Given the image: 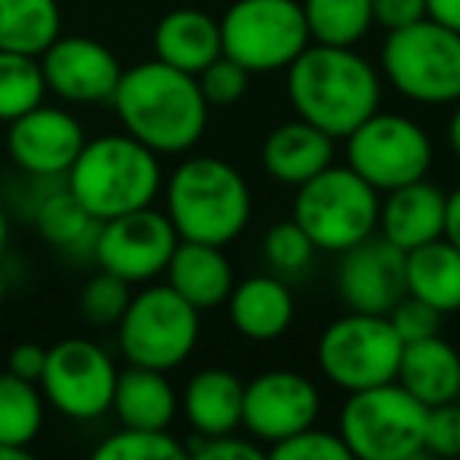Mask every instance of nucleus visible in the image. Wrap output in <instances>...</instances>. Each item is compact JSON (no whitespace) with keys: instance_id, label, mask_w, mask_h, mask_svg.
<instances>
[{"instance_id":"obj_1","label":"nucleus","mask_w":460,"mask_h":460,"mask_svg":"<svg viewBox=\"0 0 460 460\" xmlns=\"http://www.w3.org/2000/svg\"><path fill=\"white\" fill-rule=\"evenodd\" d=\"M111 104L123 133L158 155L190 152L208 127L211 108L192 73L158 58L123 70Z\"/></svg>"},{"instance_id":"obj_2","label":"nucleus","mask_w":460,"mask_h":460,"mask_svg":"<svg viewBox=\"0 0 460 460\" xmlns=\"http://www.w3.org/2000/svg\"><path fill=\"white\" fill-rule=\"evenodd\" d=\"M288 98L300 120L347 139L382 104V76L353 48L309 41L288 66Z\"/></svg>"},{"instance_id":"obj_3","label":"nucleus","mask_w":460,"mask_h":460,"mask_svg":"<svg viewBox=\"0 0 460 460\" xmlns=\"http://www.w3.org/2000/svg\"><path fill=\"white\" fill-rule=\"evenodd\" d=\"M164 215L180 240L227 246L252 217V192L234 164L215 155L186 158L164 180Z\"/></svg>"},{"instance_id":"obj_4","label":"nucleus","mask_w":460,"mask_h":460,"mask_svg":"<svg viewBox=\"0 0 460 460\" xmlns=\"http://www.w3.org/2000/svg\"><path fill=\"white\" fill-rule=\"evenodd\" d=\"M66 186L92 217L111 221L117 215L155 205L158 192L164 190V171L158 152L129 133H108L85 142L66 173Z\"/></svg>"},{"instance_id":"obj_5","label":"nucleus","mask_w":460,"mask_h":460,"mask_svg":"<svg viewBox=\"0 0 460 460\" xmlns=\"http://www.w3.org/2000/svg\"><path fill=\"white\" fill-rule=\"evenodd\" d=\"M382 192L366 183L350 164H328L322 173L296 186L294 221L309 234L315 250L347 252L376 237Z\"/></svg>"},{"instance_id":"obj_6","label":"nucleus","mask_w":460,"mask_h":460,"mask_svg":"<svg viewBox=\"0 0 460 460\" xmlns=\"http://www.w3.org/2000/svg\"><path fill=\"white\" fill-rule=\"evenodd\" d=\"M429 407L401 382L353 391L341 407V438L359 460H413L426 454Z\"/></svg>"},{"instance_id":"obj_7","label":"nucleus","mask_w":460,"mask_h":460,"mask_svg":"<svg viewBox=\"0 0 460 460\" xmlns=\"http://www.w3.org/2000/svg\"><path fill=\"white\" fill-rule=\"evenodd\" d=\"M382 73L391 89L416 104H457L460 32L429 16L391 29L382 45Z\"/></svg>"},{"instance_id":"obj_8","label":"nucleus","mask_w":460,"mask_h":460,"mask_svg":"<svg viewBox=\"0 0 460 460\" xmlns=\"http://www.w3.org/2000/svg\"><path fill=\"white\" fill-rule=\"evenodd\" d=\"M202 309L177 294L171 284H152L129 300L117 322V344L133 366L171 372L190 359L202 332Z\"/></svg>"},{"instance_id":"obj_9","label":"nucleus","mask_w":460,"mask_h":460,"mask_svg":"<svg viewBox=\"0 0 460 460\" xmlns=\"http://www.w3.org/2000/svg\"><path fill=\"white\" fill-rule=\"evenodd\" d=\"M401 353L403 341L397 338L388 315L357 309L334 319L315 344L322 376L347 394L394 382Z\"/></svg>"},{"instance_id":"obj_10","label":"nucleus","mask_w":460,"mask_h":460,"mask_svg":"<svg viewBox=\"0 0 460 460\" xmlns=\"http://www.w3.org/2000/svg\"><path fill=\"white\" fill-rule=\"evenodd\" d=\"M224 54L250 73L288 70L309 48L300 0H237L221 16Z\"/></svg>"},{"instance_id":"obj_11","label":"nucleus","mask_w":460,"mask_h":460,"mask_svg":"<svg viewBox=\"0 0 460 460\" xmlns=\"http://www.w3.org/2000/svg\"><path fill=\"white\" fill-rule=\"evenodd\" d=\"M435 148L429 133L403 114L376 111L347 136V164L378 192L429 177Z\"/></svg>"},{"instance_id":"obj_12","label":"nucleus","mask_w":460,"mask_h":460,"mask_svg":"<svg viewBox=\"0 0 460 460\" xmlns=\"http://www.w3.org/2000/svg\"><path fill=\"white\" fill-rule=\"evenodd\" d=\"M117 376L120 372L102 344L85 338H66L48 350L39 385L45 401L60 416L92 422L108 413L114 403Z\"/></svg>"},{"instance_id":"obj_13","label":"nucleus","mask_w":460,"mask_h":460,"mask_svg":"<svg viewBox=\"0 0 460 460\" xmlns=\"http://www.w3.org/2000/svg\"><path fill=\"white\" fill-rule=\"evenodd\" d=\"M177 243L180 234L171 224V217L148 205V208L102 221L92 259L123 281L146 284L164 275Z\"/></svg>"},{"instance_id":"obj_14","label":"nucleus","mask_w":460,"mask_h":460,"mask_svg":"<svg viewBox=\"0 0 460 460\" xmlns=\"http://www.w3.org/2000/svg\"><path fill=\"white\" fill-rule=\"evenodd\" d=\"M322 394L313 378L294 369H271L246 382L243 388V429L259 445H278L303 429L315 426Z\"/></svg>"},{"instance_id":"obj_15","label":"nucleus","mask_w":460,"mask_h":460,"mask_svg":"<svg viewBox=\"0 0 460 460\" xmlns=\"http://www.w3.org/2000/svg\"><path fill=\"white\" fill-rule=\"evenodd\" d=\"M85 129L70 111L39 104L16 117L7 133V152L26 177H66L85 146Z\"/></svg>"},{"instance_id":"obj_16","label":"nucleus","mask_w":460,"mask_h":460,"mask_svg":"<svg viewBox=\"0 0 460 460\" xmlns=\"http://www.w3.org/2000/svg\"><path fill=\"white\" fill-rule=\"evenodd\" d=\"M39 60L45 70L48 92L70 104L111 102L123 76L117 54L85 35H60Z\"/></svg>"},{"instance_id":"obj_17","label":"nucleus","mask_w":460,"mask_h":460,"mask_svg":"<svg viewBox=\"0 0 460 460\" xmlns=\"http://www.w3.org/2000/svg\"><path fill=\"white\" fill-rule=\"evenodd\" d=\"M341 256L338 294L347 309L388 315L407 296V252L385 237H369Z\"/></svg>"},{"instance_id":"obj_18","label":"nucleus","mask_w":460,"mask_h":460,"mask_svg":"<svg viewBox=\"0 0 460 460\" xmlns=\"http://www.w3.org/2000/svg\"><path fill=\"white\" fill-rule=\"evenodd\" d=\"M32 202H29V217L41 240L58 246L66 256H92L102 221L89 215L83 202L73 196L66 186V177H32Z\"/></svg>"},{"instance_id":"obj_19","label":"nucleus","mask_w":460,"mask_h":460,"mask_svg":"<svg viewBox=\"0 0 460 460\" xmlns=\"http://www.w3.org/2000/svg\"><path fill=\"white\" fill-rule=\"evenodd\" d=\"M445 211H447V196L422 177L416 183L397 186V190L385 192L378 230H382V237L388 243L410 252L416 246L445 237Z\"/></svg>"},{"instance_id":"obj_20","label":"nucleus","mask_w":460,"mask_h":460,"mask_svg":"<svg viewBox=\"0 0 460 460\" xmlns=\"http://www.w3.org/2000/svg\"><path fill=\"white\" fill-rule=\"evenodd\" d=\"M227 313L246 341L269 344L290 328L296 303L281 275H250L246 281L234 284L227 296Z\"/></svg>"},{"instance_id":"obj_21","label":"nucleus","mask_w":460,"mask_h":460,"mask_svg":"<svg viewBox=\"0 0 460 460\" xmlns=\"http://www.w3.org/2000/svg\"><path fill=\"white\" fill-rule=\"evenodd\" d=\"M334 139L306 120H288L269 133L262 146V167L271 180L284 186H303L334 164Z\"/></svg>"},{"instance_id":"obj_22","label":"nucleus","mask_w":460,"mask_h":460,"mask_svg":"<svg viewBox=\"0 0 460 460\" xmlns=\"http://www.w3.org/2000/svg\"><path fill=\"white\" fill-rule=\"evenodd\" d=\"M152 45H155V58L158 60L199 76L205 66L215 64L224 54L221 20H215V16L202 13V10H192V7L171 10V13L161 16L158 26H155Z\"/></svg>"},{"instance_id":"obj_23","label":"nucleus","mask_w":460,"mask_h":460,"mask_svg":"<svg viewBox=\"0 0 460 460\" xmlns=\"http://www.w3.org/2000/svg\"><path fill=\"white\" fill-rule=\"evenodd\" d=\"M164 275L167 284L196 309L221 306L234 290V269L224 256V246L196 243V240H180Z\"/></svg>"},{"instance_id":"obj_24","label":"nucleus","mask_w":460,"mask_h":460,"mask_svg":"<svg viewBox=\"0 0 460 460\" xmlns=\"http://www.w3.org/2000/svg\"><path fill=\"white\" fill-rule=\"evenodd\" d=\"M243 388L230 369H202L186 382L180 407L196 435H227L243 426Z\"/></svg>"},{"instance_id":"obj_25","label":"nucleus","mask_w":460,"mask_h":460,"mask_svg":"<svg viewBox=\"0 0 460 460\" xmlns=\"http://www.w3.org/2000/svg\"><path fill=\"white\" fill-rule=\"evenodd\" d=\"M397 382L426 407L451 403L460 397V353L445 338H432L403 344Z\"/></svg>"},{"instance_id":"obj_26","label":"nucleus","mask_w":460,"mask_h":460,"mask_svg":"<svg viewBox=\"0 0 460 460\" xmlns=\"http://www.w3.org/2000/svg\"><path fill=\"white\" fill-rule=\"evenodd\" d=\"M120 426L133 429H167L177 420V391L167 382V372L133 366L117 376L114 403H111Z\"/></svg>"},{"instance_id":"obj_27","label":"nucleus","mask_w":460,"mask_h":460,"mask_svg":"<svg viewBox=\"0 0 460 460\" xmlns=\"http://www.w3.org/2000/svg\"><path fill=\"white\" fill-rule=\"evenodd\" d=\"M407 294L441 315L460 313V250L447 237L407 252Z\"/></svg>"},{"instance_id":"obj_28","label":"nucleus","mask_w":460,"mask_h":460,"mask_svg":"<svg viewBox=\"0 0 460 460\" xmlns=\"http://www.w3.org/2000/svg\"><path fill=\"white\" fill-rule=\"evenodd\" d=\"M58 39V0H0V51L41 58Z\"/></svg>"},{"instance_id":"obj_29","label":"nucleus","mask_w":460,"mask_h":460,"mask_svg":"<svg viewBox=\"0 0 460 460\" xmlns=\"http://www.w3.org/2000/svg\"><path fill=\"white\" fill-rule=\"evenodd\" d=\"M45 426V394L39 382L0 372V441L29 451Z\"/></svg>"},{"instance_id":"obj_30","label":"nucleus","mask_w":460,"mask_h":460,"mask_svg":"<svg viewBox=\"0 0 460 460\" xmlns=\"http://www.w3.org/2000/svg\"><path fill=\"white\" fill-rule=\"evenodd\" d=\"M303 16L319 45L353 48L376 26L372 0H303Z\"/></svg>"},{"instance_id":"obj_31","label":"nucleus","mask_w":460,"mask_h":460,"mask_svg":"<svg viewBox=\"0 0 460 460\" xmlns=\"http://www.w3.org/2000/svg\"><path fill=\"white\" fill-rule=\"evenodd\" d=\"M45 70L32 54L0 51V123H13L45 104Z\"/></svg>"},{"instance_id":"obj_32","label":"nucleus","mask_w":460,"mask_h":460,"mask_svg":"<svg viewBox=\"0 0 460 460\" xmlns=\"http://www.w3.org/2000/svg\"><path fill=\"white\" fill-rule=\"evenodd\" d=\"M186 447L167 429L123 426L95 447V460H177Z\"/></svg>"},{"instance_id":"obj_33","label":"nucleus","mask_w":460,"mask_h":460,"mask_svg":"<svg viewBox=\"0 0 460 460\" xmlns=\"http://www.w3.org/2000/svg\"><path fill=\"white\" fill-rule=\"evenodd\" d=\"M265 262L275 275L281 278H296L313 265L315 259V243L309 240V234L300 224L290 217V221H278L269 227L262 240Z\"/></svg>"},{"instance_id":"obj_34","label":"nucleus","mask_w":460,"mask_h":460,"mask_svg":"<svg viewBox=\"0 0 460 460\" xmlns=\"http://www.w3.org/2000/svg\"><path fill=\"white\" fill-rule=\"evenodd\" d=\"M129 300H133L129 281H123V278L102 269L95 278L85 281L83 294H79V309H83L85 322H92V325H98V328H108L123 319Z\"/></svg>"},{"instance_id":"obj_35","label":"nucleus","mask_w":460,"mask_h":460,"mask_svg":"<svg viewBox=\"0 0 460 460\" xmlns=\"http://www.w3.org/2000/svg\"><path fill=\"white\" fill-rule=\"evenodd\" d=\"M269 457L275 460H350V447L341 438V432H325V429H303L290 438L278 441L269 447Z\"/></svg>"},{"instance_id":"obj_36","label":"nucleus","mask_w":460,"mask_h":460,"mask_svg":"<svg viewBox=\"0 0 460 460\" xmlns=\"http://www.w3.org/2000/svg\"><path fill=\"white\" fill-rule=\"evenodd\" d=\"M196 79H199V89H202L205 102H208L211 108H227V104L243 98L246 85H250V70L240 66L237 60H230L227 54H221V58L205 66Z\"/></svg>"},{"instance_id":"obj_37","label":"nucleus","mask_w":460,"mask_h":460,"mask_svg":"<svg viewBox=\"0 0 460 460\" xmlns=\"http://www.w3.org/2000/svg\"><path fill=\"white\" fill-rule=\"evenodd\" d=\"M388 319H391V325H394L397 338H401L403 344L432 338V334H438V328H441L438 309H432L429 303H422L420 296H413V294L403 296V300L388 313Z\"/></svg>"},{"instance_id":"obj_38","label":"nucleus","mask_w":460,"mask_h":460,"mask_svg":"<svg viewBox=\"0 0 460 460\" xmlns=\"http://www.w3.org/2000/svg\"><path fill=\"white\" fill-rule=\"evenodd\" d=\"M426 454H438V457H460V401L429 407Z\"/></svg>"},{"instance_id":"obj_39","label":"nucleus","mask_w":460,"mask_h":460,"mask_svg":"<svg viewBox=\"0 0 460 460\" xmlns=\"http://www.w3.org/2000/svg\"><path fill=\"white\" fill-rule=\"evenodd\" d=\"M186 454H192L196 460H259L265 457L269 451H262L256 438L250 435H237V432H227V435H196Z\"/></svg>"},{"instance_id":"obj_40","label":"nucleus","mask_w":460,"mask_h":460,"mask_svg":"<svg viewBox=\"0 0 460 460\" xmlns=\"http://www.w3.org/2000/svg\"><path fill=\"white\" fill-rule=\"evenodd\" d=\"M372 16L382 29H403L426 16V0H372Z\"/></svg>"},{"instance_id":"obj_41","label":"nucleus","mask_w":460,"mask_h":460,"mask_svg":"<svg viewBox=\"0 0 460 460\" xmlns=\"http://www.w3.org/2000/svg\"><path fill=\"white\" fill-rule=\"evenodd\" d=\"M45 359H48L45 347L22 341V344H16L13 350H10L7 372H13V376H20V378H29V382H39L41 372H45Z\"/></svg>"},{"instance_id":"obj_42","label":"nucleus","mask_w":460,"mask_h":460,"mask_svg":"<svg viewBox=\"0 0 460 460\" xmlns=\"http://www.w3.org/2000/svg\"><path fill=\"white\" fill-rule=\"evenodd\" d=\"M426 16L460 32V0H426Z\"/></svg>"},{"instance_id":"obj_43","label":"nucleus","mask_w":460,"mask_h":460,"mask_svg":"<svg viewBox=\"0 0 460 460\" xmlns=\"http://www.w3.org/2000/svg\"><path fill=\"white\" fill-rule=\"evenodd\" d=\"M445 237L460 250V186L447 192V211H445Z\"/></svg>"},{"instance_id":"obj_44","label":"nucleus","mask_w":460,"mask_h":460,"mask_svg":"<svg viewBox=\"0 0 460 460\" xmlns=\"http://www.w3.org/2000/svg\"><path fill=\"white\" fill-rule=\"evenodd\" d=\"M447 146H451V152L460 158V102H457V108H454L451 120H447Z\"/></svg>"},{"instance_id":"obj_45","label":"nucleus","mask_w":460,"mask_h":460,"mask_svg":"<svg viewBox=\"0 0 460 460\" xmlns=\"http://www.w3.org/2000/svg\"><path fill=\"white\" fill-rule=\"evenodd\" d=\"M7 243H10V217H7V208H4V202H0V256H4Z\"/></svg>"},{"instance_id":"obj_46","label":"nucleus","mask_w":460,"mask_h":460,"mask_svg":"<svg viewBox=\"0 0 460 460\" xmlns=\"http://www.w3.org/2000/svg\"><path fill=\"white\" fill-rule=\"evenodd\" d=\"M29 457H32V454L22 451V447H10L0 441V460H29Z\"/></svg>"},{"instance_id":"obj_47","label":"nucleus","mask_w":460,"mask_h":460,"mask_svg":"<svg viewBox=\"0 0 460 460\" xmlns=\"http://www.w3.org/2000/svg\"><path fill=\"white\" fill-rule=\"evenodd\" d=\"M4 300H7V275L0 269V306H4Z\"/></svg>"},{"instance_id":"obj_48","label":"nucleus","mask_w":460,"mask_h":460,"mask_svg":"<svg viewBox=\"0 0 460 460\" xmlns=\"http://www.w3.org/2000/svg\"><path fill=\"white\" fill-rule=\"evenodd\" d=\"M457 401H460V397H457Z\"/></svg>"}]
</instances>
